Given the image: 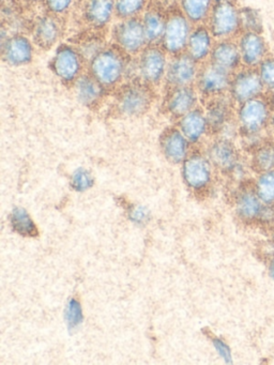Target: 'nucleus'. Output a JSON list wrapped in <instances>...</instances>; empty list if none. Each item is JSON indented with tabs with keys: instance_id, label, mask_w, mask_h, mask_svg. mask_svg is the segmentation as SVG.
Listing matches in <instances>:
<instances>
[{
	"instance_id": "obj_38",
	"label": "nucleus",
	"mask_w": 274,
	"mask_h": 365,
	"mask_svg": "<svg viewBox=\"0 0 274 365\" xmlns=\"http://www.w3.org/2000/svg\"><path fill=\"white\" fill-rule=\"evenodd\" d=\"M128 217H130V220L133 223L146 224L149 222L150 212L146 207L138 205V206H134L131 209Z\"/></svg>"
},
{
	"instance_id": "obj_17",
	"label": "nucleus",
	"mask_w": 274,
	"mask_h": 365,
	"mask_svg": "<svg viewBox=\"0 0 274 365\" xmlns=\"http://www.w3.org/2000/svg\"><path fill=\"white\" fill-rule=\"evenodd\" d=\"M208 159L218 170L233 173L240 165L239 155L235 145L228 138H220L210 146Z\"/></svg>"
},
{
	"instance_id": "obj_42",
	"label": "nucleus",
	"mask_w": 274,
	"mask_h": 365,
	"mask_svg": "<svg viewBox=\"0 0 274 365\" xmlns=\"http://www.w3.org/2000/svg\"><path fill=\"white\" fill-rule=\"evenodd\" d=\"M271 125H272V127H273V138H272V140H274V115H273V118H272Z\"/></svg>"
},
{
	"instance_id": "obj_39",
	"label": "nucleus",
	"mask_w": 274,
	"mask_h": 365,
	"mask_svg": "<svg viewBox=\"0 0 274 365\" xmlns=\"http://www.w3.org/2000/svg\"><path fill=\"white\" fill-rule=\"evenodd\" d=\"M213 346L218 351V356L223 359L225 363H227V364L233 363V352H231L230 347L227 345L226 341L220 339H214Z\"/></svg>"
},
{
	"instance_id": "obj_15",
	"label": "nucleus",
	"mask_w": 274,
	"mask_h": 365,
	"mask_svg": "<svg viewBox=\"0 0 274 365\" xmlns=\"http://www.w3.org/2000/svg\"><path fill=\"white\" fill-rule=\"evenodd\" d=\"M198 103L196 89L192 86L175 87L169 88L165 98L164 106L171 116L181 118L191 110H194Z\"/></svg>"
},
{
	"instance_id": "obj_43",
	"label": "nucleus",
	"mask_w": 274,
	"mask_h": 365,
	"mask_svg": "<svg viewBox=\"0 0 274 365\" xmlns=\"http://www.w3.org/2000/svg\"><path fill=\"white\" fill-rule=\"evenodd\" d=\"M28 1H31V3H40V1H43V0H28Z\"/></svg>"
},
{
	"instance_id": "obj_2",
	"label": "nucleus",
	"mask_w": 274,
	"mask_h": 365,
	"mask_svg": "<svg viewBox=\"0 0 274 365\" xmlns=\"http://www.w3.org/2000/svg\"><path fill=\"white\" fill-rule=\"evenodd\" d=\"M274 108L269 97L254 98L239 104L237 110V123L242 136L263 135L271 125Z\"/></svg>"
},
{
	"instance_id": "obj_7",
	"label": "nucleus",
	"mask_w": 274,
	"mask_h": 365,
	"mask_svg": "<svg viewBox=\"0 0 274 365\" xmlns=\"http://www.w3.org/2000/svg\"><path fill=\"white\" fill-rule=\"evenodd\" d=\"M116 46L128 55L141 54L148 46L143 21L137 18L122 20L113 31Z\"/></svg>"
},
{
	"instance_id": "obj_4",
	"label": "nucleus",
	"mask_w": 274,
	"mask_h": 365,
	"mask_svg": "<svg viewBox=\"0 0 274 365\" xmlns=\"http://www.w3.org/2000/svg\"><path fill=\"white\" fill-rule=\"evenodd\" d=\"M210 33L220 40L230 39L241 29L240 11L233 1H215L209 16Z\"/></svg>"
},
{
	"instance_id": "obj_36",
	"label": "nucleus",
	"mask_w": 274,
	"mask_h": 365,
	"mask_svg": "<svg viewBox=\"0 0 274 365\" xmlns=\"http://www.w3.org/2000/svg\"><path fill=\"white\" fill-rule=\"evenodd\" d=\"M105 48L104 43L98 39L86 40L85 42L79 46L77 48L79 54H81L83 61H87L88 63Z\"/></svg>"
},
{
	"instance_id": "obj_10",
	"label": "nucleus",
	"mask_w": 274,
	"mask_h": 365,
	"mask_svg": "<svg viewBox=\"0 0 274 365\" xmlns=\"http://www.w3.org/2000/svg\"><path fill=\"white\" fill-rule=\"evenodd\" d=\"M263 89L265 86L257 69L245 67L233 74L228 93L233 102L241 104L263 96Z\"/></svg>"
},
{
	"instance_id": "obj_6",
	"label": "nucleus",
	"mask_w": 274,
	"mask_h": 365,
	"mask_svg": "<svg viewBox=\"0 0 274 365\" xmlns=\"http://www.w3.org/2000/svg\"><path fill=\"white\" fill-rule=\"evenodd\" d=\"M191 33V22L184 16L183 12H173L167 16L161 46L171 56L181 54L186 52Z\"/></svg>"
},
{
	"instance_id": "obj_19",
	"label": "nucleus",
	"mask_w": 274,
	"mask_h": 365,
	"mask_svg": "<svg viewBox=\"0 0 274 365\" xmlns=\"http://www.w3.org/2000/svg\"><path fill=\"white\" fill-rule=\"evenodd\" d=\"M188 140L179 129L167 130L161 138L163 155L171 163H183L188 158Z\"/></svg>"
},
{
	"instance_id": "obj_11",
	"label": "nucleus",
	"mask_w": 274,
	"mask_h": 365,
	"mask_svg": "<svg viewBox=\"0 0 274 365\" xmlns=\"http://www.w3.org/2000/svg\"><path fill=\"white\" fill-rule=\"evenodd\" d=\"M198 71V63L188 53H181L171 56V61H168L165 81L169 88L192 86L196 82Z\"/></svg>"
},
{
	"instance_id": "obj_40",
	"label": "nucleus",
	"mask_w": 274,
	"mask_h": 365,
	"mask_svg": "<svg viewBox=\"0 0 274 365\" xmlns=\"http://www.w3.org/2000/svg\"><path fill=\"white\" fill-rule=\"evenodd\" d=\"M267 273L268 277L274 282V256L267 259Z\"/></svg>"
},
{
	"instance_id": "obj_32",
	"label": "nucleus",
	"mask_w": 274,
	"mask_h": 365,
	"mask_svg": "<svg viewBox=\"0 0 274 365\" xmlns=\"http://www.w3.org/2000/svg\"><path fill=\"white\" fill-rule=\"evenodd\" d=\"M64 319L68 331H74L83 324V315L81 303L76 299H70L64 312Z\"/></svg>"
},
{
	"instance_id": "obj_22",
	"label": "nucleus",
	"mask_w": 274,
	"mask_h": 365,
	"mask_svg": "<svg viewBox=\"0 0 274 365\" xmlns=\"http://www.w3.org/2000/svg\"><path fill=\"white\" fill-rule=\"evenodd\" d=\"M231 102L230 97L227 98L225 95L209 100L205 114L210 130L222 131L223 128L230 123Z\"/></svg>"
},
{
	"instance_id": "obj_14",
	"label": "nucleus",
	"mask_w": 274,
	"mask_h": 365,
	"mask_svg": "<svg viewBox=\"0 0 274 365\" xmlns=\"http://www.w3.org/2000/svg\"><path fill=\"white\" fill-rule=\"evenodd\" d=\"M235 213L245 223L259 224L265 205L255 192L254 187H244L238 192L235 200Z\"/></svg>"
},
{
	"instance_id": "obj_18",
	"label": "nucleus",
	"mask_w": 274,
	"mask_h": 365,
	"mask_svg": "<svg viewBox=\"0 0 274 365\" xmlns=\"http://www.w3.org/2000/svg\"><path fill=\"white\" fill-rule=\"evenodd\" d=\"M209 61L213 65L235 73L242 63L239 46L230 39L220 40L212 48Z\"/></svg>"
},
{
	"instance_id": "obj_5",
	"label": "nucleus",
	"mask_w": 274,
	"mask_h": 365,
	"mask_svg": "<svg viewBox=\"0 0 274 365\" xmlns=\"http://www.w3.org/2000/svg\"><path fill=\"white\" fill-rule=\"evenodd\" d=\"M167 53L158 44H149L139 54L137 74L139 80L148 85H158L166 76L168 59Z\"/></svg>"
},
{
	"instance_id": "obj_8",
	"label": "nucleus",
	"mask_w": 274,
	"mask_h": 365,
	"mask_svg": "<svg viewBox=\"0 0 274 365\" xmlns=\"http://www.w3.org/2000/svg\"><path fill=\"white\" fill-rule=\"evenodd\" d=\"M233 74L210 61L203 63L199 68L198 76L195 82L197 93L201 97L209 99L225 95L229 91Z\"/></svg>"
},
{
	"instance_id": "obj_34",
	"label": "nucleus",
	"mask_w": 274,
	"mask_h": 365,
	"mask_svg": "<svg viewBox=\"0 0 274 365\" xmlns=\"http://www.w3.org/2000/svg\"><path fill=\"white\" fill-rule=\"evenodd\" d=\"M240 18H241V27H243L244 31H250V33H260L263 25H261L258 12L250 9V8H244V9L240 10Z\"/></svg>"
},
{
	"instance_id": "obj_44",
	"label": "nucleus",
	"mask_w": 274,
	"mask_h": 365,
	"mask_svg": "<svg viewBox=\"0 0 274 365\" xmlns=\"http://www.w3.org/2000/svg\"><path fill=\"white\" fill-rule=\"evenodd\" d=\"M215 1H223V0H215ZM229 1H233V0H229Z\"/></svg>"
},
{
	"instance_id": "obj_30",
	"label": "nucleus",
	"mask_w": 274,
	"mask_h": 365,
	"mask_svg": "<svg viewBox=\"0 0 274 365\" xmlns=\"http://www.w3.org/2000/svg\"><path fill=\"white\" fill-rule=\"evenodd\" d=\"M10 222L13 230L16 232L17 234L21 235V236L34 237L38 234V230H36V226L34 225V222L32 221L27 211L21 208V207L13 209L12 212H11Z\"/></svg>"
},
{
	"instance_id": "obj_35",
	"label": "nucleus",
	"mask_w": 274,
	"mask_h": 365,
	"mask_svg": "<svg viewBox=\"0 0 274 365\" xmlns=\"http://www.w3.org/2000/svg\"><path fill=\"white\" fill-rule=\"evenodd\" d=\"M261 82L268 91H274V57H265L257 67Z\"/></svg>"
},
{
	"instance_id": "obj_28",
	"label": "nucleus",
	"mask_w": 274,
	"mask_h": 365,
	"mask_svg": "<svg viewBox=\"0 0 274 365\" xmlns=\"http://www.w3.org/2000/svg\"><path fill=\"white\" fill-rule=\"evenodd\" d=\"M181 10L193 24H199L209 19L213 0H181Z\"/></svg>"
},
{
	"instance_id": "obj_41",
	"label": "nucleus",
	"mask_w": 274,
	"mask_h": 365,
	"mask_svg": "<svg viewBox=\"0 0 274 365\" xmlns=\"http://www.w3.org/2000/svg\"><path fill=\"white\" fill-rule=\"evenodd\" d=\"M270 102H271L272 106L274 108V91H271L269 96Z\"/></svg>"
},
{
	"instance_id": "obj_29",
	"label": "nucleus",
	"mask_w": 274,
	"mask_h": 365,
	"mask_svg": "<svg viewBox=\"0 0 274 365\" xmlns=\"http://www.w3.org/2000/svg\"><path fill=\"white\" fill-rule=\"evenodd\" d=\"M253 187L263 204L274 206V170L257 174Z\"/></svg>"
},
{
	"instance_id": "obj_27",
	"label": "nucleus",
	"mask_w": 274,
	"mask_h": 365,
	"mask_svg": "<svg viewBox=\"0 0 274 365\" xmlns=\"http://www.w3.org/2000/svg\"><path fill=\"white\" fill-rule=\"evenodd\" d=\"M250 166L257 174L274 170V140L267 138L252 150Z\"/></svg>"
},
{
	"instance_id": "obj_25",
	"label": "nucleus",
	"mask_w": 274,
	"mask_h": 365,
	"mask_svg": "<svg viewBox=\"0 0 274 365\" xmlns=\"http://www.w3.org/2000/svg\"><path fill=\"white\" fill-rule=\"evenodd\" d=\"M179 130L190 143H197L209 130L206 114L201 108L194 110L184 115L179 120Z\"/></svg>"
},
{
	"instance_id": "obj_31",
	"label": "nucleus",
	"mask_w": 274,
	"mask_h": 365,
	"mask_svg": "<svg viewBox=\"0 0 274 365\" xmlns=\"http://www.w3.org/2000/svg\"><path fill=\"white\" fill-rule=\"evenodd\" d=\"M146 5L147 0H115V14L121 20L136 18Z\"/></svg>"
},
{
	"instance_id": "obj_33",
	"label": "nucleus",
	"mask_w": 274,
	"mask_h": 365,
	"mask_svg": "<svg viewBox=\"0 0 274 365\" xmlns=\"http://www.w3.org/2000/svg\"><path fill=\"white\" fill-rule=\"evenodd\" d=\"M71 187L76 192H85L91 189L94 185V178L89 170L83 168L74 170L70 180Z\"/></svg>"
},
{
	"instance_id": "obj_12",
	"label": "nucleus",
	"mask_w": 274,
	"mask_h": 365,
	"mask_svg": "<svg viewBox=\"0 0 274 365\" xmlns=\"http://www.w3.org/2000/svg\"><path fill=\"white\" fill-rule=\"evenodd\" d=\"M182 177L190 189H205L211 182L212 163L203 155L197 153L190 155L184 160Z\"/></svg>"
},
{
	"instance_id": "obj_3",
	"label": "nucleus",
	"mask_w": 274,
	"mask_h": 365,
	"mask_svg": "<svg viewBox=\"0 0 274 365\" xmlns=\"http://www.w3.org/2000/svg\"><path fill=\"white\" fill-rule=\"evenodd\" d=\"M150 85L143 81H131L118 91L115 98L116 108L120 114L128 117L145 114L153 101Z\"/></svg>"
},
{
	"instance_id": "obj_9",
	"label": "nucleus",
	"mask_w": 274,
	"mask_h": 365,
	"mask_svg": "<svg viewBox=\"0 0 274 365\" xmlns=\"http://www.w3.org/2000/svg\"><path fill=\"white\" fill-rule=\"evenodd\" d=\"M83 58L77 48L61 44L51 61V69L56 78L66 85H73L81 74Z\"/></svg>"
},
{
	"instance_id": "obj_37",
	"label": "nucleus",
	"mask_w": 274,
	"mask_h": 365,
	"mask_svg": "<svg viewBox=\"0 0 274 365\" xmlns=\"http://www.w3.org/2000/svg\"><path fill=\"white\" fill-rule=\"evenodd\" d=\"M74 0H46V6L49 11L55 16L66 14Z\"/></svg>"
},
{
	"instance_id": "obj_26",
	"label": "nucleus",
	"mask_w": 274,
	"mask_h": 365,
	"mask_svg": "<svg viewBox=\"0 0 274 365\" xmlns=\"http://www.w3.org/2000/svg\"><path fill=\"white\" fill-rule=\"evenodd\" d=\"M166 16L158 10L149 9L145 12L141 21L149 44L161 43L166 26Z\"/></svg>"
},
{
	"instance_id": "obj_13",
	"label": "nucleus",
	"mask_w": 274,
	"mask_h": 365,
	"mask_svg": "<svg viewBox=\"0 0 274 365\" xmlns=\"http://www.w3.org/2000/svg\"><path fill=\"white\" fill-rule=\"evenodd\" d=\"M1 54L4 63L12 67H21L31 63L34 46L25 36H11L1 42Z\"/></svg>"
},
{
	"instance_id": "obj_16",
	"label": "nucleus",
	"mask_w": 274,
	"mask_h": 365,
	"mask_svg": "<svg viewBox=\"0 0 274 365\" xmlns=\"http://www.w3.org/2000/svg\"><path fill=\"white\" fill-rule=\"evenodd\" d=\"M238 46L244 67L256 69L267 57V46L259 34L245 31L240 37Z\"/></svg>"
},
{
	"instance_id": "obj_21",
	"label": "nucleus",
	"mask_w": 274,
	"mask_h": 365,
	"mask_svg": "<svg viewBox=\"0 0 274 365\" xmlns=\"http://www.w3.org/2000/svg\"><path fill=\"white\" fill-rule=\"evenodd\" d=\"M73 87L77 101L87 108L96 106L106 91L90 73L81 74L73 83Z\"/></svg>"
},
{
	"instance_id": "obj_23",
	"label": "nucleus",
	"mask_w": 274,
	"mask_h": 365,
	"mask_svg": "<svg viewBox=\"0 0 274 365\" xmlns=\"http://www.w3.org/2000/svg\"><path fill=\"white\" fill-rule=\"evenodd\" d=\"M212 39H213V36L210 33L208 27L197 26L191 33L186 52L196 63H203V61L210 58V55H211L212 48L214 46Z\"/></svg>"
},
{
	"instance_id": "obj_20",
	"label": "nucleus",
	"mask_w": 274,
	"mask_h": 365,
	"mask_svg": "<svg viewBox=\"0 0 274 365\" xmlns=\"http://www.w3.org/2000/svg\"><path fill=\"white\" fill-rule=\"evenodd\" d=\"M34 41L39 48L49 50L55 46L61 36V25L55 14L44 16L34 23Z\"/></svg>"
},
{
	"instance_id": "obj_1",
	"label": "nucleus",
	"mask_w": 274,
	"mask_h": 365,
	"mask_svg": "<svg viewBox=\"0 0 274 365\" xmlns=\"http://www.w3.org/2000/svg\"><path fill=\"white\" fill-rule=\"evenodd\" d=\"M89 73L105 88H113L128 74V55L118 46H105L89 63Z\"/></svg>"
},
{
	"instance_id": "obj_24",
	"label": "nucleus",
	"mask_w": 274,
	"mask_h": 365,
	"mask_svg": "<svg viewBox=\"0 0 274 365\" xmlns=\"http://www.w3.org/2000/svg\"><path fill=\"white\" fill-rule=\"evenodd\" d=\"M115 14V0H88L83 18L93 29H103L111 22Z\"/></svg>"
}]
</instances>
